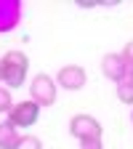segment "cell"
<instances>
[{
  "label": "cell",
  "instance_id": "cell-3",
  "mask_svg": "<svg viewBox=\"0 0 133 149\" xmlns=\"http://www.w3.org/2000/svg\"><path fill=\"white\" fill-rule=\"evenodd\" d=\"M59 85H56V77H51L48 72H40L35 74L32 83H29V99L37 104V107H53L56 104V96H59Z\"/></svg>",
  "mask_w": 133,
  "mask_h": 149
},
{
  "label": "cell",
  "instance_id": "cell-4",
  "mask_svg": "<svg viewBox=\"0 0 133 149\" xmlns=\"http://www.w3.org/2000/svg\"><path fill=\"white\" fill-rule=\"evenodd\" d=\"M37 117H40V107H37L32 99H24V101H16V104H13V109L8 112L6 120H8L16 130H19V128L27 130V128H32V125L37 123Z\"/></svg>",
  "mask_w": 133,
  "mask_h": 149
},
{
  "label": "cell",
  "instance_id": "cell-13",
  "mask_svg": "<svg viewBox=\"0 0 133 149\" xmlns=\"http://www.w3.org/2000/svg\"><path fill=\"white\" fill-rule=\"evenodd\" d=\"M128 77H130V80H133V67H130V72H128Z\"/></svg>",
  "mask_w": 133,
  "mask_h": 149
},
{
  "label": "cell",
  "instance_id": "cell-11",
  "mask_svg": "<svg viewBox=\"0 0 133 149\" xmlns=\"http://www.w3.org/2000/svg\"><path fill=\"white\" fill-rule=\"evenodd\" d=\"M13 149H43V141L37 139V136H19V141H16V146Z\"/></svg>",
  "mask_w": 133,
  "mask_h": 149
},
{
  "label": "cell",
  "instance_id": "cell-15",
  "mask_svg": "<svg viewBox=\"0 0 133 149\" xmlns=\"http://www.w3.org/2000/svg\"><path fill=\"white\" fill-rule=\"evenodd\" d=\"M0 83H3V77H0Z\"/></svg>",
  "mask_w": 133,
  "mask_h": 149
},
{
  "label": "cell",
  "instance_id": "cell-6",
  "mask_svg": "<svg viewBox=\"0 0 133 149\" xmlns=\"http://www.w3.org/2000/svg\"><path fill=\"white\" fill-rule=\"evenodd\" d=\"M101 72H104V77H107V80H112V83L117 85L120 80L128 77L130 67H128V61H125V56H123V53H107L104 59H101Z\"/></svg>",
  "mask_w": 133,
  "mask_h": 149
},
{
  "label": "cell",
  "instance_id": "cell-9",
  "mask_svg": "<svg viewBox=\"0 0 133 149\" xmlns=\"http://www.w3.org/2000/svg\"><path fill=\"white\" fill-rule=\"evenodd\" d=\"M117 99H120L123 104L133 107V80H130V77H125V80L117 83Z\"/></svg>",
  "mask_w": 133,
  "mask_h": 149
},
{
  "label": "cell",
  "instance_id": "cell-8",
  "mask_svg": "<svg viewBox=\"0 0 133 149\" xmlns=\"http://www.w3.org/2000/svg\"><path fill=\"white\" fill-rule=\"evenodd\" d=\"M16 141H19V130L8 120H3L0 123V149H13Z\"/></svg>",
  "mask_w": 133,
  "mask_h": 149
},
{
  "label": "cell",
  "instance_id": "cell-14",
  "mask_svg": "<svg viewBox=\"0 0 133 149\" xmlns=\"http://www.w3.org/2000/svg\"><path fill=\"white\" fill-rule=\"evenodd\" d=\"M130 125H133V109H130Z\"/></svg>",
  "mask_w": 133,
  "mask_h": 149
},
{
  "label": "cell",
  "instance_id": "cell-12",
  "mask_svg": "<svg viewBox=\"0 0 133 149\" xmlns=\"http://www.w3.org/2000/svg\"><path fill=\"white\" fill-rule=\"evenodd\" d=\"M123 56H125L128 67H133V40H130V43H125V48H123Z\"/></svg>",
  "mask_w": 133,
  "mask_h": 149
},
{
  "label": "cell",
  "instance_id": "cell-1",
  "mask_svg": "<svg viewBox=\"0 0 133 149\" xmlns=\"http://www.w3.org/2000/svg\"><path fill=\"white\" fill-rule=\"evenodd\" d=\"M29 72V59L24 51H6V56L0 59V77H3L6 88H22Z\"/></svg>",
  "mask_w": 133,
  "mask_h": 149
},
{
  "label": "cell",
  "instance_id": "cell-7",
  "mask_svg": "<svg viewBox=\"0 0 133 149\" xmlns=\"http://www.w3.org/2000/svg\"><path fill=\"white\" fill-rule=\"evenodd\" d=\"M22 19V3L19 0H0V32H11Z\"/></svg>",
  "mask_w": 133,
  "mask_h": 149
},
{
  "label": "cell",
  "instance_id": "cell-10",
  "mask_svg": "<svg viewBox=\"0 0 133 149\" xmlns=\"http://www.w3.org/2000/svg\"><path fill=\"white\" fill-rule=\"evenodd\" d=\"M11 109H13V93L6 85H0V115H8Z\"/></svg>",
  "mask_w": 133,
  "mask_h": 149
},
{
  "label": "cell",
  "instance_id": "cell-2",
  "mask_svg": "<svg viewBox=\"0 0 133 149\" xmlns=\"http://www.w3.org/2000/svg\"><path fill=\"white\" fill-rule=\"evenodd\" d=\"M69 133L80 141L83 149H101V123L91 115H75L69 120Z\"/></svg>",
  "mask_w": 133,
  "mask_h": 149
},
{
  "label": "cell",
  "instance_id": "cell-5",
  "mask_svg": "<svg viewBox=\"0 0 133 149\" xmlns=\"http://www.w3.org/2000/svg\"><path fill=\"white\" fill-rule=\"evenodd\" d=\"M88 83V72L80 67V64H67L59 69V74H56V85H61L67 91H83Z\"/></svg>",
  "mask_w": 133,
  "mask_h": 149
}]
</instances>
